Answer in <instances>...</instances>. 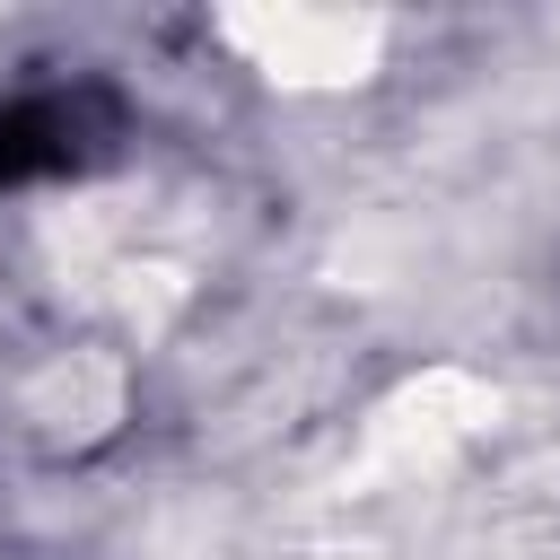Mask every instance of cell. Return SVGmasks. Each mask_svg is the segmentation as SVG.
Instances as JSON below:
<instances>
[{"label": "cell", "mask_w": 560, "mask_h": 560, "mask_svg": "<svg viewBox=\"0 0 560 560\" xmlns=\"http://www.w3.org/2000/svg\"><path fill=\"white\" fill-rule=\"evenodd\" d=\"M70 158V105H9L0 114V184Z\"/></svg>", "instance_id": "1"}]
</instances>
